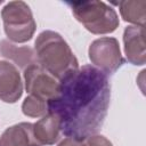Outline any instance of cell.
<instances>
[{
    "instance_id": "52a82bcc",
    "label": "cell",
    "mask_w": 146,
    "mask_h": 146,
    "mask_svg": "<svg viewBox=\"0 0 146 146\" xmlns=\"http://www.w3.org/2000/svg\"><path fill=\"white\" fill-rule=\"evenodd\" d=\"M23 94V82L17 67L6 60H0V100L16 103Z\"/></svg>"
},
{
    "instance_id": "8fae6325",
    "label": "cell",
    "mask_w": 146,
    "mask_h": 146,
    "mask_svg": "<svg viewBox=\"0 0 146 146\" xmlns=\"http://www.w3.org/2000/svg\"><path fill=\"white\" fill-rule=\"evenodd\" d=\"M0 55L13 60L17 66L26 68L27 66L35 64V54L29 47H18L7 40L0 41Z\"/></svg>"
},
{
    "instance_id": "6da1fadb",
    "label": "cell",
    "mask_w": 146,
    "mask_h": 146,
    "mask_svg": "<svg viewBox=\"0 0 146 146\" xmlns=\"http://www.w3.org/2000/svg\"><path fill=\"white\" fill-rule=\"evenodd\" d=\"M110 98L107 75L92 65H83L59 81L57 95L48 100V113L58 119L63 135L86 140L102 128Z\"/></svg>"
},
{
    "instance_id": "ba28073f",
    "label": "cell",
    "mask_w": 146,
    "mask_h": 146,
    "mask_svg": "<svg viewBox=\"0 0 146 146\" xmlns=\"http://www.w3.org/2000/svg\"><path fill=\"white\" fill-rule=\"evenodd\" d=\"M123 43L124 52L129 63L137 66L146 63L144 26L131 25L125 27L123 32Z\"/></svg>"
},
{
    "instance_id": "277c9868",
    "label": "cell",
    "mask_w": 146,
    "mask_h": 146,
    "mask_svg": "<svg viewBox=\"0 0 146 146\" xmlns=\"http://www.w3.org/2000/svg\"><path fill=\"white\" fill-rule=\"evenodd\" d=\"M3 30L7 38L16 43L32 39L36 24L29 5L24 1H10L1 10Z\"/></svg>"
},
{
    "instance_id": "7c38bea8",
    "label": "cell",
    "mask_w": 146,
    "mask_h": 146,
    "mask_svg": "<svg viewBox=\"0 0 146 146\" xmlns=\"http://www.w3.org/2000/svg\"><path fill=\"white\" fill-rule=\"evenodd\" d=\"M120 8V14L125 22L138 26L145 25L146 19V1L145 0H129L116 3Z\"/></svg>"
},
{
    "instance_id": "5bb4252c",
    "label": "cell",
    "mask_w": 146,
    "mask_h": 146,
    "mask_svg": "<svg viewBox=\"0 0 146 146\" xmlns=\"http://www.w3.org/2000/svg\"><path fill=\"white\" fill-rule=\"evenodd\" d=\"M86 146H113L112 143L104 136L92 135L86 139Z\"/></svg>"
},
{
    "instance_id": "5b68a950",
    "label": "cell",
    "mask_w": 146,
    "mask_h": 146,
    "mask_svg": "<svg viewBox=\"0 0 146 146\" xmlns=\"http://www.w3.org/2000/svg\"><path fill=\"white\" fill-rule=\"evenodd\" d=\"M91 63L106 75L115 73L124 63L119 41L115 38L104 36L91 42L88 50Z\"/></svg>"
},
{
    "instance_id": "8992f818",
    "label": "cell",
    "mask_w": 146,
    "mask_h": 146,
    "mask_svg": "<svg viewBox=\"0 0 146 146\" xmlns=\"http://www.w3.org/2000/svg\"><path fill=\"white\" fill-rule=\"evenodd\" d=\"M24 82L30 95L47 102L57 95L59 88V81L36 63L24 70Z\"/></svg>"
},
{
    "instance_id": "9a60e30c",
    "label": "cell",
    "mask_w": 146,
    "mask_h": 146,
    "mask_svg": "<svg viewBox=\"0 0 146 146\" xmlns=\"http://www.w3.org/2000/svg\"><path fill=\"white\" fill-rule=\"evenodd\" d=\"M57 146H86V143L84 140L75 139L73 137H66Z\"/></svg>"
},
{
    "instance_id": "30bf717a",
    "label": "cell",
    "mask_w": 146,
    "mask_h": 146,
    "mask_svg": "<svg viewBox=\"0 0 146 146\" xmlns=\"http://www.w3.org/2000/svg\"><path fill=\"white\" fill-rule=\"evenodd\" d=\"M33 133L36 141L41 146L54 145L58 141L60 133L58 119L51 113L46 114L42 116V119L33 124Z\"/></svg>"
},
{
    "instance_id": "3957f363",
    "label": "cell",
    "mask_w": 146,
    "mask_h": 146,
    "mask_svg": "<svg viewBox=\"0 0 146 146\" xmlns=\"http://www.w3.org/2000/svg\"><path fill=\"white\" fill-rule=\"evenodd\" d=\"M66 5L74 17L94 34L112 33L119 26L116 11L103 1H70Z\"/></svg>"
},
{
    "instance_id": "4fadbf2b",
    "label": "cell",
    "mask_w": 146,
    "mask_h": 146,
    "mask_svg": "<svg viewBox=\"0 0 146 146\" xmlns=\"http://www.w3.org/2000/svg\"><path fill=\"white\" fill-rule=\"evenodd\" d=\"M22 111L26 116L40 117L48 114V102L30 95L26 97L22 104Z\"/></svg>"
},
{
    "instance_id": "9c48e42d",
    "label": "cell",
    "mask_w": 146,
    "mask_h": 146,
    "mask_svg": "<svg viewBox=\"0 0 146 146\" xmlns=\"http://www.w3.org/2000/svg\"><path fill=\"white\" fill-rule=\"evenodd\" d=\"M0 146H41L33 133V124L21 122L7 128L0 136Z\"/></svg>"
},
{
    "instance_id": "7a4b0ae2",
    "label": "cell",
    "mask_w": 146,
    "mask_h": 146,
    "mask_svg": "<svg viewBox=\"0 0 146 146\" xmlns=\"http://www.w3.org/2000/svg\"><path fill=\"white\" fill-rule=\"evenodd\" d=\"M34 54L38 64L58 81L79 68L76 57L57 32H41L34 43Z\"/></svg>"
}]
</instances>
